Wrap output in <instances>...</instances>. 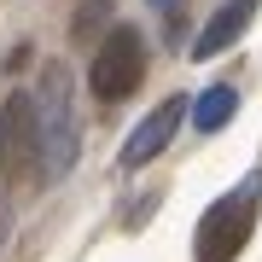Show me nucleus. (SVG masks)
Wrapping results in <instances>:
<instances>
[{"label":"nucleus","instance_id":"nucleus-1","mask_svg":"<svg viewBox=\"0 0 262 262\" xmlns=\"http://www.w3.org/2000/svg\"><path fill=\"white\" fill-rule=\"evenodd\" d=\"M35 117H41V175L58 181L76 163V105H70V70L64 64H47Z\"/></svg>","mask_w":262,"mask_h":262},{"label":"nucleus","instance_id":"nucleus-2","mask_svg":"<svg viewBox=\"0 0 262 262\" xmlns=\"http://www.w3.org/2000/svg\"><path fill=\"white\" fill-rule=\"evenodd\" d=\"M140 76H146V41H140V29L117 24L111 35L94 47V64H88V88H94L105 105H122L128 94H140Z\"/></svg>","mask_w":262,"mask_h":262},{"label":"nucleus","instance_id":"nucleus-3","mask_svg":"<svg viewBox=\"0 0 262 262\" xmlns=\"http://www.w3.org/2000/svg\"><path fill=\"white\" fill-rule=\"evenodd\" d=\"M256 198H262V175H256L239 198L227 192V198H215V204L204 210V222H198V239H192L198 262H233V256L245 251V239H251V222H256Z\"/></svg>","mask_w":262,"mask_h":262},{"label":"nucleus","instance_id":"nucleus-4","mask_svg":"<svg viewBox=\"0 0 262 262\" xmlns=\"http://www.w3.org/2000/svg\"><path fill=\"white\" fill-rule=\"evenodd\" d=\"M0 169L12 181L41 175V117H35V94H12L0 105Z\"/></svg>","mask_w":262,"mask_h":262},{"label":"nucleus","instance_id":"nucleus-5","mask_svg":"<svg viewBox=\"0 0 262 262\" xmlns=\"http://www.w3.org/2000/svg\"><path fill=\"white\" fill-rule=\"evenodd\" d=\"M181 117H187V99H163L158 111H146L140 122H134V134L122 140V163L128 169H140V163H151V158H163L169 151V140H175V128H181Z\"/></svg>","mask_w":262,"mask_h":262},{"label":"nucleus","instance_id":"nucleus-6","mask_svg":"<svg viewBox=\"0 0 262 262\" xmlns=\"http://www.w3.org/2000/svg\"><path fill=\"white\" fill-rule=\"evenodd\" d=\"M251 18H256V0H227V6L204 24V35H198L192 58H215V53H227V47L245 35V24H251Z\"/></svg>","mask_w":262,"mask_h":262},{"label":"nucleus","instance_id":"nucleus-7","mask_svg":"<svg viewBox=\"0 0 262 262\" xmlns=\"http://www.w3.org/2000/svg\"><path fill=\"white\" fill-rule=\"evenodd\" d=\"M233 111H239L233 82H215V88H204V94L192 99V128H198V134H215V128H222Z\"/></svg>","mask_w":262,"mask_h":262},{"label":"nucleus","instance_id":"nucleus-8","mask_svg":"<svg viewBox=\"0 0 262 262\" xmlns=\"http://www.w3.org/2000/svg\"><path fill=\"white\" fill-rule=\"evenodd\" d=\"M105 18H111V0H82V12H76L70 35H76V41H88V35H94V29H99Z\"/></svg>","mask_w":262,"mask_h":262},{"label":"nucleus","instance_id":"nucleus-9","mask_svg":"<svg viewBox=\"0 0 262 262\" xmlns=\"http://www.w3.org/2000/svg\"><path fill=\"white\" fill-rule=\"evenodd\" d=\"M151 6L163 12V24H169V35H175V24H181V6H187V0H151Z\"/></svg>","mask_w":262,"mask_h":262}]
</instances>
